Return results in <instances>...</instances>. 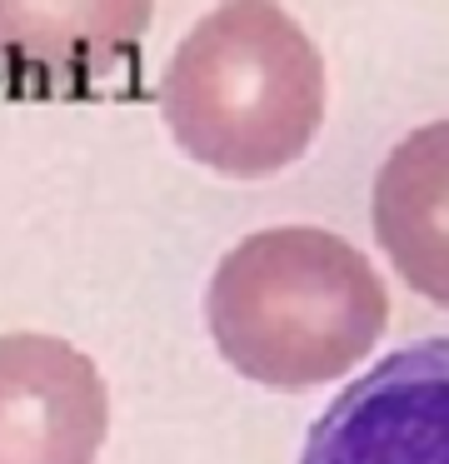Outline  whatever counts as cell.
<instances>
[{
  "label": "cell",
  "instance_id": "cell-1",
  "mask_svg": "<svg viewBox=\"0 0 449 464\" xmlns=\"http://www.w3.org/2000/svg\"><path fill=\"white\" fill-rule=\"evenodd\" d=\"M205 325L235 375L314 389L349 375L389 325V295L364 250L320 225L255 230L205 285Z\"/></svg>",
  "mask_w": 449,
  "mask_h": 464
},
{
  "label": "cell",
  "instance_id": "cell-2",
  "mask_svg": "<svg viewBox=\"0 0 449 464\" xmlns=\"http://www.w3.org/2000/svg\"><path fill=\"white\" fill-rule=\"evenodd\" d=\"M324 61L274 0H224L200 15L160 76L165 130L230 180L280 175L324 126Z\"/></svg>",
  "mask_w": 449,
  "mask_h": 464
},
{
  "label": "cell",
  "instance_id": "cell-3",
  "mask_svg": "<svg viewBox=\"0 0 449 464\" xmlns=\"http://www.w3.org/2000/svg\"><path fill=\"white\" fill-rule=\"evenodd\" d=\"M299 464H449V335L349 379L310 425Z\"/></svg>",
  "mask_w": 449,
  "mask_h": 464
},
{
  "label": "cell",
  "instance_id": "cell-4",
  "mask_svg": "<svg viewBox=\"0 0 449 464\" xmlns=\"http://www.w3.org/2000/svg\"><path fill=\"white\" fill-rule=\"evenodd\" d=\"M110 389L86 350L55 335H0V464H95Z\"/></svg>",
  "mask_w": 449,
  "mask_h": 464
},
{
  "label": "cell",
  "instance_id": "cell-5",
  "mask_svg": "<svg viewBox=\"0 0 449 464\" xmlns=\"http://www.w3.org/2000/svg\"><path fill=\"white\" fill-rule=\"evenodd\" d=\"M155 0H0V76L30 90H86L145 40Z\"/></svg>",
  "mask_w": 449,
  "mask_h": 464
},
{
  "label": "cell",
  "instance_id": "cell-6",
  "mask_svg": "<svg viewBox=\"0 0 449 464\" xmlns=\"http://www.w3.org/2000/svg\"><path fill=\"white\" fill-rule=\"evenodd\" d=\"M370 215L395 275L449 310V120L410 130L385 155Z\"/></svg>",
  "mask_w": 449,
  "mask_h": 464
}]
</instances>
